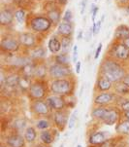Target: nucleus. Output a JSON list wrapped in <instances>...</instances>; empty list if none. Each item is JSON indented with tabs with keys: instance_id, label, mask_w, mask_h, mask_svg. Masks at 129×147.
<instances>
[{
	"instance_id": "obj_2",
	"label": "nucleus",
	"mask_w": 129,
	"mask_h": 147,
	"mask_svg": "<svg viewBox=\"0 0 129 147\" xmlns=\"http://www.w3.org/2000/svg\"><path fill=\"white\" fill-rule=\"evenodd\" d=\"M51 90L54 94L57 96H67L72 93L73 84L67 79H55L51 85Z\"/></svg>"
},
{
	"instance_id": "obj_48",
	"label": "nucleus",
	"mask_w": 129,
	"mask_h": 147,
	"mask_svg": "<svg viewBox=\"0 0 129 147\" xmlns=\"http://www.w3.org/2000/svg\"><path fill=\"white\" fill-rule=\"evenodd\" d=\"M124 116L126 117V120H128V121H129V110L124 112Z\"/></svg>"
},
{
	"instance_id": "obj_15",
	"label": "nucleus",
	"mask_w": 129,
	"mask_h": 147,
	"mask_svg": "<svg viewBox=\"0 0 129 147\" xmlns=\"http://www.w3.org/2000/svg\"><path fill=\"white\" fill-rule=\"evenodd\" d=\"M113 100H114V94L112 93H102L96 96L95 99H94V103L96 105L103 106L106 105V104H109Z\"/></svg>"
},
{
	"instance_id": "obj_21",
	"label": "nucleus",
	"mask_w": 129,
	"mask_h": 147,
	"mask_svg": "<svg viewBox=\"0 0 129 147\" xmlns=\"http://www.w3.org/2000/svg\"><path fill=\"white\" fill-rule=\"evenodd\" d=\"M109 112V109L108 108H105L103 106H100V107H97V108H94L92 112H91V116L94 117L96 119H100V120H104L106 118Z\"/></svg>"
},
{
	"instance_id": "obj_3",
	"label": "nucleus",
	"mask_w": 129,
	"mask_h": 147,
	"mask_svg": "<svg viewBox=\"0 0 129 147\" xmlns=\"http://www.w3.org/2000/svg\"><path fill=\"white\" fill-rule=\"evenodd\" d=\"M53 22H51L48 17L37 16L34 17L30 22V27L35 32H44L51 28Z\"/></svg>"
},
{
	"instance_id": "obj_26",
	"label": "nucleus",
	"mask_w": 129,
	"mask_h": 147,
	"mask_svg": "<svg viewBox=\"0 0 129 147\" xmlns=\"http://www.w3.org/2000/svg\"><path fill=\"white\" fill-rule=\"evenodd\" d=\"M36 136H37V134H36V131L34 128L28 127V128L25 129L24 138H25V140L27 142H33V141L36 139Z\"/></svg>"
},
{
	"instance_id": "obj_37",
	"label": "nucleus",
	"mask_w": 129,
	"mask_h": 147,
	"mask_svg": "<svg viewBox=\"0 0 129 147\" xmlns=\"http://www.w3.org/2000/svg\"><path fill=\"white\" fill-rule=\"evenodd\" d=\"M14 127L18 129H22L25 127V120L24 119H18L14 123Z\"/></svg>"
},
{
	"instance_id": "obj_20",
	"label": "nucleus",
	"mask_w": 129,
	"mask_h": 147,
	"mask_svg": "<svg viewBox=\"0 0 129 147\" xmlns=\"http://www.w3.org/2000/svg\"><path fill=\"white\" fill-rule=\"evenodd\" d=\"M19 77L18 74H11V75L6 77V80H5V84L3 88H14V87L19 86Z\"/></svg>"
},
{
	"instance_id": "obj_5",
	"label": "nucleus",
	"mask_w": 129,
	"mask_h": 147,
	"mask_svg": "<svg viewBox=\"0 0 129 147\" xmlns=\"http://www.w3.org/2000/svg\"><path fill=\"white\" fill-rule=\"evenodd\" d=\"M28 93L29 96L36 100V99H42L45 98V96L47 94V90L43 83L37 81L35 83L31 84L30 88L28 90Z\"/></svg>"
},
{
	"instance_id": "obj_16",
	"label": "nucleus",
	"mask_w": 129,
	"mask_h": 147,
	"mask_svg": "<svg viewBox=\"0 0 129 147\" xmlns=\"http://www.w3.org/2000/svg\"><path fill=\"white\" fill-rule=\"evenodd\" d=\"M106 142V136L103 131H95L89 136V143L92 145H102Z\"/></svg>"
},
{
	"instance_id": "obj_11",
	"label": "nucleus",
	"mask_w": 129,
	"mask_h": 147,
	"mask_svg": "<svg viewBox=\"0 0 129 147\" xmlns=\"http://www.w3.org/2000/svg\"><path fill=\"white\" fill-rule=\"evenodd\" d=\"M6 145L8 147H24L25 138H23L21 134H12L7 138Z\"/></svg>"
},
{
	"instance_id": "obj_53",
	"label": "nucleus",
	"mask_w": 129,
	"mask_h": 147,
	"mask_svg": "<svg viewBox=\"0 0 129 147\" xmlns=\"http://www.w3.org/2000/svg\"><path fill=\"white\" fill-rule=\"evenodd\" d=\"M37 147H45V146H42V145H38Z\"/></svg>"
},
{
	"instance_id": "obj_25",
	"label": "nucleus",
	"mask_w": 129,
	"mask_h": 147,
	"mask_svg": "<svg viewBox=\"0 0 129 147\" xmlns=\"http://www.w3.org/2000/svg\"><path fill=\"white\" fill-rule=\"evenodd\" d=\"M116 129L118 133H120L121 134L129 136V121L128 120L122 121L120 124H118V125L116 126Z\"/></svg>"
},
{
	"instance_id": "obj_1",
	"label": "nucleus",
	"mask_w": 129,
	"mask_h": 147,
	"mask_svg": "<svg viewBox=\"0 0 129 147\" xmlns=\"http://www.w3.org/2000/svg\"><path fill=\"white\" fill-rule=\"evenodd\" d=\"M103 75L110 79L112 82H120L125 77V70L120 63L114 61H104L101 66Z\"/></svg>"
},
{
	"instance_id": "obj_30",
	"label": "nucleus",
	"mask_w": 129,
	"mask_h": 147,
	"mask_svg": "<svg viewBox=\"0 0 129 147\" xmlns=\"http://www.w3.org/2000/svg\"><path fill=\"white\" fill-rule=\"evenodd\" d=\"M47 73V67L44 64H40L35 68V72H34V76L36 78H44Z\"/></svg>"
},
{
	"instance_id": "obj_27",
	"label": "nucleus",
	"mask_w": 129,
	"mask_h": 147,
	"mask_svg": "<svg viewBox=\"0 0 129 147\" xmlns=\"http://www.w3.org/2000/svg\"><path fill=\"white\" fill-rule=\"evenodd\" d=\"M40 138L42 140V142L45 144H51L53 142V136L51 134V131H42L40 134Z\"/></svg>"
},
{
	"instance_id": "obj_49",
	"label": "nucleus",
	"mask_w": 129,
	"mask_h": 147,
	"mask_svg": "<svg viewBox=\"0 0 129 147\" xmlns=\"http://www.w3.org/2000/svg\"><path fill=\"white\" fill-rule=\"evenodd\" d=\"M118 1H120L121 4H126L129 1V0H118Z\"/></svg>"
},
{
	"instance_id": "obj_18",
	"label": "nucleus",
	"mask_w": 129,
	"mask_h": 147,
	"mask_svg": "<svg viewBox=\"0 0 129 147\" xmlns=\"http://www.w3.org/2000/svg\"><path fill=\"white\" fill-rule=\"evenodd\" d=\"M112 84H113V82H112L110 79H108L106 76H101L98 78L97 80V88L99 91H102V92H105V91H108V90H110L112 88Z\"/></svg>"
},
{
	"instance_id": "obj_34",
	"label": "nucleus",
	"mask_w": 129,
	"mask_h": 147,
	"mask_svg": "<svg viewBox=\"0 0 129 147\" xmlns=\"http://www.w3.org/2000/svg\"><path fill=\"white\" fill-rule=\"evenodd\" d=\"M45 50L43 48H37L34 51H32L31 53V57L33 59H41L45 57Z\"/></svg>"
},
{
	"instance_id": "obj_45",
	"label": "nucleus",
	"mask_w": 129,
	"mask_h": 147,
	"mask_svg": "<svg viewBox=\"0 0 129 147\" xmlns=\"http://www.w3.org/2000/svg\"><path fill=\"white\" fill-rule=\"evenodd\" d=\"M121 82H122L123 84H125L127 87H129V75H125V77L122 79V81Z\"/></svg>"
},
{
	"instance_id": "obj_44",
	"label": "nucleus",
	"mask_w": 129,
	"mask_h": 147,
	"mask_svg": "<svg viewBox=\"0 0 129 147\" xmlns=\"http://www.w3.org/2000/svg\"><path fill=\"white\" fill-rule=\"evenodd\" d=\"M81 65H82V63H81V61H77L76 63V73H80L81 72Z\"/></svg>"
},
{
	"instance_id": "obj_4",
	"label": "nucleus",
	"mask_w": 129,
	"mask_h": 147,
	"mask_svg": "<svg viewBox=\"0 0 129 147\" xmlns=\"http://www.w3.org/2000/svg\"><path fill=\"white\" fill-rule=\"evenodd\" d=\"M49 74L53 79H62L70 76L72 70L68 65H61V64L55 63L49 68Z\"/></svg>"
},
{
	"instance_id": "obj_23",
	"label": "nucleus",
	"mask_w": 129,
	"mask_h": 147,
	"mask_svg": "<svg viewBox=\"0 0 129 147\" xmlns=\"http://www.w3.org/2000/svg\"><path fill=\"white\" fill-rule=\"evenodd\" d=\"M48 18L51 20L53 24H57L60 21V13L57 9H51L48 11Z\"/></svg>"
},
{
	"instance_id": "obj_6",
	"label": "nucleus",
	"mask_w": 129,
	"mask_h": 147,
	"mask_svg": "<svg viewBox=\"0 0 129 147\" xmlns=\"http://www.w3.org/2000/svg\"><path fill=\"white\" fill-rule=\"evenodd\" d=\"M46 102L48 103L49 108H51V110H54V111L62 110L66 105L65 99H64L61 96H57V94L49 96V98H47Z\"/></svg>"
},
{
	"instance_id": "obj_50",
	"label": "nucleus",
	"mask_w": 129,
	"mask_h": 147,
	"mask_svg": "<svg viewBox=\"0 0 129 147\" xmlns=\"http://www.w3.org/2000/svg\"><path fill=\"white\" fill-rule=\"evenodd\" d=\"M82 36H83V31H80L79 32V35H78V40H80L82 38Z\"/></svg>"
},
{
	"instance_id": "obj_43",
	"label": "nucleus",
	"mask_w": 129,
	"mask_h": 147,
	"mask_svg": "<svg viewBox=\"0 0 129 147\" xmlns=\"http://www.w3.org/2000/svg\"><path fill=\"white\" fill-rule=\"evenodd\" d=\"M86 6V0H83V1H82V3H81V14L82 15L85 13Z\"/></svg>"
},
{
	"instance_id": "obj_54",
	"label": "nucleus",
	"mask_w": 129,
	"mask_h": 147,
	"mask_svg": "<svg viewBox=\"0 0 129 147\" xmlns=\"http://www.w3.org/2000/svg\"><path fill=\"white\" fill-rule=\"evenodd\" d=\"M127 12H129V7H128V8H127Z\"/></svg>"
},
{
	"instance_id": "obj_52",
	"label": "nucleus",
	"mask_w": 129,
	"mask_h": 147,
	"mask_svg": "<svg viewBox=\"0 0 129 147\" xmlns=\"http://www.w3.org/2000/svg\"><path fill=\"white\" fill-rule=\"evenodd\" d=\"M76 147H83V146H82V145H81V144H79V145H77Z\"/></svg>"
},
{
	"instance_id": "obj_29",
	"label": "nucleus",
	"mask_w": 129,
	"mask_h": 147,
	"mask_svg": "<svg viewBox=\"0 0 129 147\" xmlns=\"http://www.w3.org/2000/svg\"><path fill=\"white\" fill-rule=\"evenodd\" d=\"M55 63L57 64H61V65H69V59L67 57L66 54H59V55H56L55 58Z\"/></svg>"
},
{
	"instance_id": "obj_39",
	"label": "nucleus",
	"mask_w": 129,
	"mask_h": 147,
	"mask_svg": "<svg viewBox=\"0 0 129 147\" xmlns=\"http://www.w3.org/2000/svg\"><path fill=\"white\" fill-rule=\"evenodd\" d=\"M72 12L70 10H67L65 12V14H64V17H63V21L64 22H72Z\"/></svg>"
},
{
	"instance_id": "obj_36",
	"label": "nucleus",
	"mask_w": 129,
	"mask_h": 147,
	"mask_svg": "<svg viewBox=\"0 0 129 147\" xmlns=\"http://www.w3.org/2000/svg\"><path fill=\"white\" fill-rule=\"evenodd\" d=\"M101 24H102V22H101V21H98L97 22H93V26H92V27H91V29H90L91 33H92L93 35L98 34V32L100 31Z\"/></svg>"
},
{
	"instance_id": "obj_12",
	"label": "nucleus",
	"mask_w": 129,
	"mask_h": 147,
	"mask_svg": "<svg viewBox=\"0 0 129 147\" xmlns=\"http://www.w3.org/2000/svg\"><path fill=\"white\" fill-rule=\"evenodd\" d=\"M19 41L21 45L26 47V48H31L36 43V38L32 33L29 32H24V33H21L19 36Z\"/></svg>"
},
{
	"instance_id": "obj_47",
	"label": "nucleus",
	"mask_w": 129,
	"mask_h": 147,
	"mask_svg": "<svg viewBox=\"0 0 129 147\" xmlns=\"http://www.w3.org/2000/svg\"><path fill=\"white\" fill-rule=\"evenodd\" d=\"M56 2L61 5H65L67 2H68V0H56Z\"/></svg>"
},
{
	"instance_id": "obj_55",
	"label": "nucleus",
	"mask_w": 129,
	"mask_h": 147,
	"mask_svg": "<svg viewBox=\"0 0 129 147\" xmlns=\"http://www.w3.org/2000/svg\"><path fill=\"white\" fill-rule=\"evenodd\" d=\"M0 147H4V146H3V145H1V146H0Z\"/></svg>"
},
{
	"instance_id": "obj_13",
	"label": "nucleus",
	"mask_w": 129,
	"mask_h": 147,
	"mask_svg": "<svg viewBox=\"0 0 129 147\" xmlns=\"http://www.w3.org/2000/svg\"><path fill=\"white\" fill-rule=\"evenodd\" d=\"M73 24L72 22H62L59 24L57 27V32L58 34H60L62 37H71L72 33H73Z\"/></svg>"
},
{
	"instance_id": "obj_32",
	"label": "nucleus",
	"mask_w": 129,
	"mask_h": 147,
	"mask_svg": "<svg viewBox=\"0 0 129 147\" xmlns=\"http://www.w3.org/2000/svg\"><path fill=\"white\" fill-rule=\"evenodd\" d=\"M118 86H116V90L118 94H129V87L126 86L125 84H123L122 82L120 81L118 82Z\"/></svg>"
},
{
	"instance_id": "obj_10",
	"label": "nucleus",
	"mask_w": 129,
	"mask_h": 147,
	"mask_svg": "<svg viewBox=\"0 0 129 147\" xmlns=\"http://www.w3.org/2000/svg\"><path fill=\"white\" fill-rule=\"evenodd\" d=\"M53 121L55 126L59 129V131H63L68 123V116L62 110L55 111L53 113Z\"/></svg>"
},
{
	"instance_id": "obj_31",
	"label": "nucleus",
	"mask_w": 129,
	"mask_h": 147,
	"mask_svg": "<svg viewBox=\"0 0 129 147\" xmlns=\"http://www.w3.org/2000/svg\"><path fill=\"white\" fill-rule=\"evenodd\" d=\"M71 46V37H63L61 40V49L64 54L68 52L69 48Z\"/></svg>"
},
{
	"instance_id": "obj_17",
	"label": "nucleus",
	"mask_w": 129,
	"mask_h": 147,
	"mask_svg": "<svg viewBox=\"0 0 129 147\" xmlns=\"http://www.w3.org/2000/svg\"><path fill=\"white\" fill-rule=\"evenodd\" d=\"M118 117H120V114H118V112L116 109H109L107 116L103 120V122L108 126L115 125L118 120Z\"/></svg>"
},
{
	"instance_id": "obj_33",
	"label": "nucleus",
	"mask_w": 129,
	"mask_h": 147,
	"mask_svg": "<svg viewBox=\"0 0 129 147\" xmlns=\"http://www.w3.org/2000/svg\"><path fill=\"white\" fill-rule=\"evenodd\" d=\"M14 15H15V18H16V20L19 24H22V22H24V19H25V12L22 9H19L18 11H16Z\"/></svg>"
},
{
	"instance_id": "obj_7",
	"label": "nucleus",
	"mask_w": 129,
	"mask_h": 147,
	"mask_svg": "<svg viewBox=\"0 0 129 147\" xmlns=\"http://www.w3.org/2000/svg\"><path fill=\"white\" fill-rule=\"evenodd\" d=\"M112 54L115 58L121 61H126L129 59V49L123 43L116 44L112 48Z\"/></svg>"
},
{
	"instance_id": "obj_46",
	"label": "nucleus",
	"mask_w": 129,
	"mask_h": 147,
	"mask_svg": "<svg viewBox=\"0 0 129 147\" xmlns=\"http://www.w3.org/2000/svg\"><path fill=\"white\" fill-rule=\"evenodd\" d=\"M122 43L125 45L126 47L129 49V37L128 38H126V39H124V40H122Z\"/></svg>"
},
{
	"instance_id": "obj_56",
	"label": "nucleus",
	"mask_w": 129,
	"mask_h": 147,
	"mask_svg": "<svg viewBox=\"0 0 129 147\" xmlns=\"http://www.w3.org/2000/svg\"><path fill=\"white\" fill-rule=\"evenodd\" d=\"M102 146H103V147H104V145H102Z\"/></svg>"
},
{
	"instance_id": "obj_40",
	"label": "nucleus",
	"mask_w": 129,
	"mask_h": 147,
	"mask_svg": "<svg viewBox=\"0 0 129 147\" xmlns=\"http://www.w3.org/2000/svg\"><path fill=\"white\" fill-rule=\"evenodd\" d=\"M77 59H78V46L73 47V61L77 63Z\"/></svg>"
},
{
	"instance_id": "obj_9",
	"label": "nucleus",
	"mask_w": 129,
	"mask_h": 147,
	"mask_svg": "<svg viewBox=\"0 0 129 147\" xmlns=\"http://www.w3.org/2000/svg\"><path fill=\"white\" fill-rule=\"evenodd\" d=\"M31 109L33 112H35L38 115H47L49 113V106L46 101H43L41 99H36L31 105Z\"/></svg>"
},
{
	"instance_id": "obj_14",
	"label": "nucleus",
	"mask_w": 129,
	"mask_h": 147,
	"mask_svg": "<svg viewBox=\"0 0 129 147\" xmlns=\"http://www.w3.org/2000/svg\"><path fill=\"white\" fill-rule=\"evenodd\" d=\"M15 15H13L9 9H2L0 12V24L2 26H7L12 24Z\"/></svg>"
},
{
	"instance_id": "obj_41",
	"label": "nucleus",
	"mask_w": 129,
	"mask_h": 147,
	"mask_svg": "<svg viewBox=\"0 0 129 147\" xmlns=\"http://www.w3.org/2000/svg\"><path fill=\"white\" fill-rule=\"evenodd\" d=\"M101 50H102V44H99L97 49H96V52H95V56H94V59H97L99 58V56H100V53H101Z\"/></svg>"
},
{
	"instance_id": "obj_38",
	"label": "nucleus",
	"mask_w": 129,
	"mask_h": 147,
	"mask_svg": "<svg viewBox=\"0 0 129 147\" xmlns=\"http://www.w3.org/2000/svg\"><path fill=\"white\" fill-rule=\"evenodd\" d=\"M36 126L39 129H46L49 127V123L47 120H40L37 123Z\"/></svg>"
},
{
	"instance_id": "obj_51",
	"label": "nucleus",
	"mask_w": 129,
	"mask_h": 147,
	"mask_svg": "<svg viewBox=\"0 0 129 147\" xmlns=\"http://www.w3.org/2000/svg\"><path fill=\"white\" fill-rule=\"evenodd\" d=\"M3 1H6V2H11V1H14V0H3Z\"/></svg>"
},
{
	"instance_id": "obj_19",
	"label": "nucleus",
	"mask_w": 129,
	"mask_h": 147,
	"mask_svg": "<svg viewBox=\"0 0 129 147\" xmlns=\"http://www.w3.org/2000/svg\"><path fill=\"white\" fill-rule=\"evenodd\" d=\"M115 37L118 39H121V40H124V39L129 37V27L126 26H120L116 27V32H115Z\"/></svg>"
},
{
	"instance_id": "obj_22",
	"label": "nucleus",
	"mask_w": 129,
	"mask_h": 147,
	"mask_svg": "<svg viewBox=\"0 0 129 147\" xmlns=\"http://www.w3.org/2000/svg\"><path fill=\"white\" fill-rule=\"evenodd\" d=\"M48 47H49V50L51 52V53L56 54L61 50V41H59L57 38H55V37H53L51 39H49Z\"/></svg>"
},
{
	"instance_id": "obj_42",
	"label": "nucleus",
	"mask_w": 129,
	"mask_h": 147,
	"mask_svg": "<svg viewBox=\"0 0 129 147\" xmlns=\"http://www.w3.org/2000/svg\"><path fill=\"white\" fill-rule=\"evenodd\" d=\"M121 109L123 110V112L129 110V100H126L121 104Z\"/></svg>"
},
{
	"instance_id": "obj_24",
	"label": "nucleus",
	"mask_w": 129,
	"mask_h": 147,
	"mask_svg": "<svg viewBox=\"0 0 129 147\" xmlns=\"http://www.w3.org/2000/svg\"><path fill=\"white\" fill-rule=\"evenodd\" d=\"M35 68H36V67L34 66L31 63H28L24 64V65H22V67H21L22 75L27 76V77L34 76V72H35Z\"/></svg>"
},
{
	"instance_id": "obj_35",
	"label": "nucleus",
	"mask_w": 129,
	"mask_h": 147,
	"mask_svg": "<svg viewBox=\"0 0 129 147\" xmlns=\"http://www.w3.org/2000/svg\"><path fill=\"white\" fill-rule=\"evenodd\" d=\"M77 116H78V111L75 110L73 113L71 114L70 119H69L68 122V128L69 129H73L74 126L76 125V122H77Z\"/></svg>"
},
{
	"instance_id": "obj_28",
	"label": "nucleus",
	"mask_w": 129,
	"mask_h": 147,
	"mask_svg": "<svg viewBox=\"0 0 129 147\" xmlns=\"http://www.w3.org/2000/svg\"><path fill=\"white\" fill-rule=\"evenodd\" d=\"M19 86L21 87L22 90H29V88H30V86H31L30 77L22 75L21 78H19Z\"/></svg>"
},
{
	"instance_id": "obj_8",
	"label": "nucleus",
	"mask_w": 129,
	"mask_h": 147,
	"mask_svg": "<svg viewBox=\"0 0 129 147\" xmlns=\"http://www.w3.org/2000/svg\"><path fill=\"white\" fill-rule=\"evenodd\" d=\"M21 43L15 38H3L0 42V47L3 51L6 52H16L19 49Z\"/></svg>"
}]
</instances>
